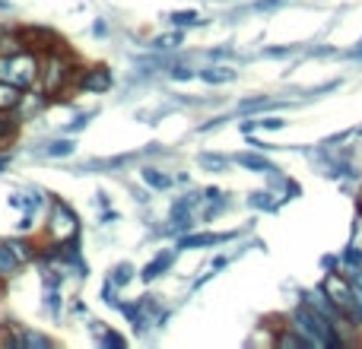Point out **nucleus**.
I'll return each instance as SVG.
<instances>
[{
  "mask_svg": "<svg viewBox=\"0 0 362 349\" xmlns=\"http://www.w3.org/2000/svg\"><path fill=\"white\" fill-rule=\"evenodd\" d=\"M280 6H283V0H257V4H251V10L267 13V10H280Z\"/></svg>",
  "mask_w": 362,
  "mask_h": 349,
  "instance_id": "c85d7f7f",
  "label": "nucleus"
},
{
  "mask_svg": "<svg viewBox=\"0 0 362 349\" xmlns=\"http://www.w3.org/2000/svg\"><path fill=\"white\" fill-rule=\"evenodd\" d=\"M74 153H76V140L70 137V134L42 143V156H48V159H67V156H74Z\"/></svg>",
  "mask_w": 362,
  "mask_h": 349,
  "instance_id": "9d476101",
  "label": "nucleus"
},
{
  "mask_svg": "<svg viewBox=\"0 0 362 349\" xmlns=\"http://www.w3.org/2000/svg\"><path fill=\"white\" fill-rule=\"evenodd\" d=\"M197 76L204 83H210V86H219V83H232L235 80V70L232 67H223V64H216V67H204V70H197Z\"/></svg>",
  "mask_w": 362,
  "mask_h": 349,
  "instance_id": "ddd939ff",
  "label": "nucleus"
},
{
  "mask_svg": "<svg viewBox=\"0 0 362 349\" xmlns=\"http://www.w3.org/2000/svg\"><path fill=\"white\" fill-rule=\"evenodd\" d=\"M105 32H108V25L102 23V19H95V23H93V35H105Z\"/></svg>",
  "mask_w": 362,
  "mask_h": 349,
  "instance_id": "7c9ffc66",
  "label": "nucleus"
},
{
  "mask_svg": "<svg viewBox=\"0 0 362 349\" xmlns=\"http://www.w3.org/2000/svg\"><path fill=\"white\" fill-rule=\"evenodd\" d=\"M296 51V45H289V48H264V57H289Z\"/></svg>",
  "mask_w": 362,
  "mask_h": 349,
  "instance_id": "c756f323",
  "label": "nucleus"
},
{
  "mask_svg": "<svg viewBox=\"0 0 362 349\" xmlns=\"http://www.w3.org/2000/svg\"><path fill=\"white\" fill-rule=\"evenodd\" d=\"M95 114H99V108H93V112H83V114H76V118L70 121L67 127H64V134H80L83 127H89V121H93Z\"/></svg>",
  "mask_w": 362,
  "mask_h": 349,
  "instance_id": "393cba45",
  "label": "nucleus"
},
{
  "mask_svg": "<svg viewBox=\"0 0 362 349\" xmlns=\"http://www.w3.org/2000/svg\"><path fill=\"white\" fill-rule=\"evenodd\" d=\"M112 70L108 67H89L83 70V80H80V89L83 93H108L112 89Z\"/></svg>",
  "mask_w": 362,
  "mask_h": 349,
  "instance_id": "1a4fd4ad",
  "label": "nucleus"
},
{
  "mask_svg": "<svg viewBox=\"0 0 362 349\" xmlns=\"http://www.w3.org/2000/svg\"><path fill=\"white\" fill-rule=\"evenodd\" d=\"M4 242H6V248L13 251V257H16L19 264H25V261H32V257H35V248H32L25 238H4Z\"/></svg>",
  "mask_w": 362,
  "mask_h": 349,
  "instance_id": "f3484780",
  "label": "nucleus"
},
{
  "mask_svg": "<svg viewBox=\"0 0 362 349\" xmlns=\"http://www.w3.org/2000/svg\"><path fill=\"white\" fill-rule=\"evenodd\" d=\"M19 267V261L13 257V251L6 248V242H0V276H13Z\"/></svg>",
  "mask_w": 362,
  "mask_h": 349,
  "instance_id": "4be33fe9",
  "label": "nucleus"
},
{
  "mask_svg": "<svg viewBox=\"0 0 362 349\" xmlns=\"http://www.w3.org/2000/svg\"><path fill=\"white\" fill-rule=\"evenodd\" d=\"M280 102H274V99H245V102H238V112L242 114H248V112H264V108H276Z\"/></svg>",
  "mask_w": 362,
  "mask_h": 349,
  "instance_id": "5701e85b",
  "label": "nucleus"
},
{
  "mask_svg": "<svg viewBox=\"0 0 362 349\" xmlns=\"http://www.w3.org/2000/svg\"><path fill=\"white\" fill-rule=\"evenodd\" d=\"M70 80H74V64H70L67 54H61V51H48V54L38 61V83H42L45 95L61 93Z\"/></svg>",
  "mask_w": 362,
  "mask_h": 349,
  "instance_id": "7ed1b4c3",
  "label": "nucleus"
},
{
  "mask_svg": "<svg viewBox=\"0 0 362 349\" xmlns=\"http://www.w3.org/2000/svg\"><path fill=\"white\" fill-rule=\"evenodd\" d=\"M169 23L175 25V29H191V25H204V19L194 10H175V13H169Z\"/></svg>",
  "mask_w": 362,
  "mask_h": 349,
  "instance_id": "a211bd4d",
  "label": "nucleus"
},
{
  "mask_svg": "<svg viewBox=\"0 0 362 349\" xmlns=\"http://www.w3.org/2000/svg\"><path fill=\"white\" fill-rule=\"evenodd\" d=\"M346 261H353V264H362V254H359V251H346Z\"/></svg>",
  "mask_w": 362,
  "mask_h": 349,
  "instance_id": "2f4dec72",
  "label": "nucleus"
},
{
  "mask_svg": "<svg viewBox=\"0 0 362 349\" xmlns=\"http://www.w3.org/2000/svg\"><path fill=\"white\" fill-rule=\"evenodd\" d=\"M194 76H197V70L185 67V64H178V67H169V80H178V83H185V80H194Z\"/></svg>",
  "mask_w": 362,
  "mask_h": 349,
  "instance_id": "bb28decb",
  "label": "nucleus"
},
{
  "mask_svg": "<svg viewBox=\"0 0 362 349\" xmlns=\"http://www.w3.org/2000/svg\"><path fill=\"white\" fill-rule=\"evenodd\" d=\"M0 80L13 83L16 89H29L38 80V57L32 54V48L0 57Z\"/></svg>",
  "mask_w": 362,
  "mask_h": 349,
  "instance_id": "f03ea898",
  "label": "nucleus"
},
{
  "mask_svg": "<svg viewBox=\"0 0 362 349\" xmlns=\"http://www.w3.org/2000/svg\"><path fill=\"white\" fill-rule=\"evenodd\" d=\"M45 312L51 314V318H61V292H57L54 283H45Z\"/></svg>",
  "mask_w": 362,
  "mask_h": 349,
  "instance_id": "6ab92c4d",
  "label": "nucleus"
},
{
  "mask_svg": "<svg viewBox=\"0 0 362 349\" xmlns=\"http://www.w3.org/2000/svg\"><path fill=\"white\" fill-rule=\"evenodd\" d=\"M248 206H257V210H274V203H270V191H255L248 197Z\"/></svg>",
  "mask_w": 362,
  "mask_h": 349,
  "instance_id": "a878e982",
  "label": "nucleus"
},
{
  "mask_svg": "<svg viewBox=\"0 0 362 349\" xmlns=\"http://www.w3.org/2000/svg\"><path fill=\"white\" fill-rule=\"evenodd\" d=\"M19 99H23V95H19V89L13 86V83L0 80V108H6V112H10V108L19 105Z\"/></svg>",
  "mask_w": 362,
  "mask_h": 349,
  "instance_id": "aec40b11",
  "label": "nucleus"
},
{
  "mask_svg": "<svg viewBox=\"0 0 362 349\" xmlns=\"http://www.w3.org/2000/svg\"><path fill=\"white\" fill-rule=\"evenodd\" d=\"M229 238H235V232H197V235L185 232V235H178L175 248L178 251H197V248H210V244H223V242H229Z\"/></svg>",
  "mask_w": 362,
  "mask_h": 349,
  "instance_id": "0eeeda50",
  "label": "nucleus"
},
{
  "mask_svg": "<svg viewBox=\"0 0 362 349\" xmlns=\"http://www.w3.org/2000/svg\"><path fill=\"white\" fill-rule=\"evenodd\" d=\"M325 292L331 295V302H334V308H337V312L359 318V312H356V299H353V289L346 286L344 280H337V276H327V280H325Z\"/></svg>",
  "mask_w": 362,
  "mask_h": 349,
  "instance_id": "423d86ee",
  "label": "nucleus"
},
{
  "mask_svg": "<svg viewBox=\"0 0 362 349\" xmlns=\"http://www.w3.org/2000/svg\"><path fill=\"white\" fill-rule=\"evenodd\" d=\"M13 137H16V118L6 108H0V146L10 143Z\"/></svg>",
  "mask_w": 362,
  "mask_h": 349,
  "instance_id": "412c9836",
  "label": "nucleus"
},
{
  "mask_svg": "<svg viewBox=\"0 0 362 349\" xmlns=\"http://www.w3.org/2000/svg\"><path fill=\"white\" fill-rule=\"evenodd\" d=\"M359 131H362V127H359Z\"/></svg>",
  "mask_w": 362,
  "mask_h": 349,
  "instance_id": "c9c22d12",
  "label": "nucleus"
},
{
  "mask_svg": "<svg viewBox=\"0 0 362 349\" xmlns=\"http://www.w3.org/2000/svg\"><path fill=\"white\" fill-rule=\"evenodd\" d=\"M0 10H10V4H4V0H0Z\"/></svg>",
  "mask_w": 362,
  "mask_h": 349,
  "instance_id": "f704fd0d",
  "label": "nucleus"
},
{
  "mask_svg": "<svg viewBox=\"0 0 362 349\" xmlns=\"http://www.w3.org/2000/svg\"><path fill=\"white\" fill-rule=\"evenodd\" d=\"M229 162H232V159L229 156H219V153H197V165H200V169H204V172H226V169H229Z\"/></svg>",
  "mask_w": 362,
  "mask_h": 349,
  "instance_id": "4468645a",
  "label": "nucleus"
},
{
  "mask_svg": "<svg viewBox=\"0 0 362 349\" xmlns=\"http://www.w3.org/2000/svg\"><path fill=\"white\" fill-rule=\"evenodd\" d=\"M99 346H108V349H124L127 340L121 337V333L115 331H105V327H99Z\"/></svg>",
  "mask_w": 362,
  "mask_h": 349,
  "instance_id": "b1692460",
  "label": "nucleus"
},
{
  "mask_svg": "<svg viewBox=\"0 0 362 349\" xmlns=\"http://www.w3.org/2000/svg\"><path fill=\"white\" fill-rule=\"evenodd\" d=\"M32 229V216H25L23 223H19V232H29Z\"/></svg>",
  "mask_w": 362,
  "mask_h": 349,
  "instance_id": "473e14b6",
  "label": "nucleus"
},
{
  "mask_svg": "<svg viewBox=\"0 0 362 349\" xmlns=\"http://www.w3.org/2000/svg\"><path fill=\"white\" fill-rule=\"evenodd\" d=\"M80 235V213L70 203H64L61 197L51 194V216H48V238L54 244L70 242V238Z\"/></svg>",
  "mask_w": 362,
  "mask_h": 349,
  "instance_id": "20e7f679",
  "label": "nucleus"
},
{
  "mask_svg": "<svg viewBox=\"0 0 362 349\" xmlns=\"http://www.w3.org/2000/svg\"><path fill=\"white\" fill-rule=\"evenodd\" d=\"M185 42V29H175L172 25V32H165V35H156L150 42V48L153 51H172V48H178V45Z\"/></svg>",
  "mask_w": 362,
  "mask_h": 349,
  "instance_id": "2eb2a0df",
  "label": "nucleus"
},
{
  "mask_svg": "<svg viewBox=\"0 0 362 349\" xmlns=\"http://www.w3.org/2000/svg\"><path fill=\"white\" fill-rule=\"evenodd\" d=\"M350 57H362V38H359V45H356V48L350 51Z\"/></svg>",
  "mask_w": 362,
  "mask_h": 349,
  "instance_id": "72a5a7b5",
  "label": "nucleus"
},
{
  "mask_svg": "<svg viewBox=\"0 0 362 349\" xmlns=\"http://www.w3.org/2000/svg\"><path fill=\"white\" fill-rule=\"evenodd\" d=\"M232 162L242 165V169H248V172H261V174H274V172H280L267 156H261V153H238V156L232 159Z\"/></svg>",
  "mask_w": 362,
  "mask_h": 349,
  "instance_id": "9b49d317",
  "label": "nucleus"
},
{
  "mask_svg": "<svg viewBox=\"0 0 362 349\" xmlns=\"http://www.w3.org/2000/svg\"><path fill=\"white\" fill-rule=\"evenodd\" d=\"M134 276H137V267H134L131 261H121V264H115V267H112V283L118 289H124Z\"/></svg>",
  "mask_w": 362,
  "mask_h": 349,
  "instance_id": "dca6fc26",
  "label": "nucleus"
},
{
  "mask_svg": "<svg viewBox=\"0 0 362 349\" xmlns=\"http://www.w3.org/2000/svg\"><path fill=\"white\" fill-rule=\"evenodd\" d=\"M140 178H144V184L150 187V191H169V187L175 184V178H172V174H165L163 169H153V165L140 169Z\"/></svg>",
  "mask_w": 362,
  "mask_h": 349,
  "instance_id": "f8f14e48",
  "label": "nucleus"
},
{
  "mask_svg": "<svg viewBox=\"0 0 362 349\" xmlns=\"http://www.w3.org/2000/svg\"><path fill=\"white\" fill-rule=\"evenodd\" d=\"M293 331L302 333L312 346H337V333L325 312H318L315 305H302L293 312Z\"/></svg>",
  "mask_w": 362,
  "mask_h": 349,
  "instance_id": "f257e3e1",
  "label": "nucleus"
},
{
  "mask_svg": "<svg viewBox=\"0 0 362 349\" xmlns=\"http://www.w3.org/2000/svg\"><path fill=\"white\" fill-rule=\"evenodd\" d=\"M175 257H178V248H165V251H159L156 257H153L150 264H146L144 270H140V280L144 283H153V280H159L163 273H169L172 270V264H175Z\"/></svg>",
  "mask_w": 362,
  "mask_h": 349,
  "instance_id": "6e6552de",
  "label": "nucleus"
},
{
  "mask_svg": "<svg viewBox=\"0 0 362 349\" xmlns=\"http://www.w3.org/2000/svg\"><path fill=\"white\" fill-rule=\"evenodd\" d=\"M0 343L10 346V349H51L54 340H51L48 333H38V331H29V327L10 324V333L0 337Z\"/></svg>",
  "mask_w": 362,
  "mask_h": 349,
  "instance_id": "39448f33",
  "label": "nucleus"
},
{
  "mask_svg": "<svg viewBox=\"0 0 362 349\" xmlns=\"http://www.w3.org/2000/svg\"><path fill=\"white\" fill-rule=\"evenodd\" d=\"M257 127H264V131H283V127H286V121H283V118H261V121H257Z\"/></svg>",
  "mask_w": 362,
  "mask_h": 349,
  "instance_id": "cd10ccee",
  "label": "nucleus"
}]
</instances>
